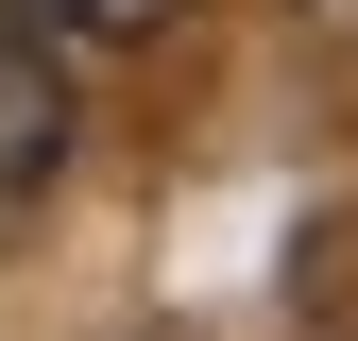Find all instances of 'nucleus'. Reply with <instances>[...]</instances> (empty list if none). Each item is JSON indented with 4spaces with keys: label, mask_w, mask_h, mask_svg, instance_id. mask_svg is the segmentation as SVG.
Returning a JSON list of instances; mask_svg holds the SVG:
<instances>
[{
    "label": "nucleus",
    "mask_w": 358,
    "mask_h": 341,
    "mask_svg": "<svg viewBox=\"0 0 358 341\" xmlns=\"http://www.w3.org/2000/svg\"><path fill=\"white\" fill-rule=\"evenodd\" d=\"M69 170V34L52 0H0V205H34Z\"/></svg>",
    "instance_id": "nucleus-1"
},
{
    "label": "nucleus",
    "mask_w": 358,
    "mask_h": 341,
    "mask_svg": "<svg viewBox=\"0 0 358 341\" xmlns=\"http://www.w3.org/2000/svg\"><path fill=\"white\" fill-rule=\"evenodd\" d=\"M52 17H69V34H171L188 0H52Z\"/></svg>",
    "instance_id": "nucleus-2"
},
{
    "label": "nucleus",
    "mask_w": 358,
    "mask_h": 341,
    "mask_svg": "<svg viewBox=\"0 0 358 341\" xmlns=\"http://www.w3.org/2000/svg\"><path fill=\"white\" fill-rule=\"evenodd\" d=\"M307 17H324V34H358V0H307Z\"/></svg>",
    "instance_id": "nucleus-3"
}]
</instances>
